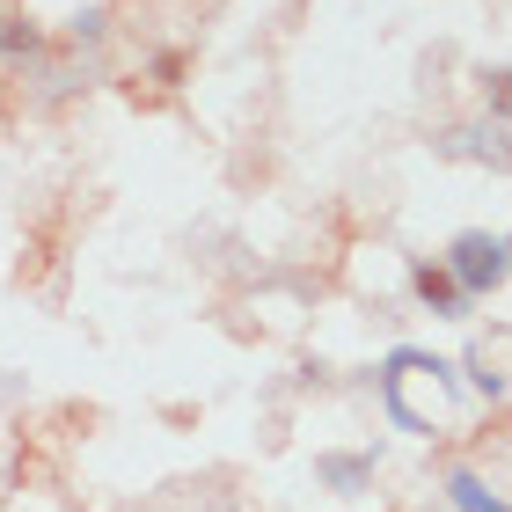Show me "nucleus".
Wrapping results in <instances>:
<instances>
[{
	"instance_id": "nucleus-10",
	"label": "nucleus",
	"mask_w": 512,
	"mask_h": 512,
	"mask_svg": "<svg viewBox=\"0 0 512 512\" xmlns=\"http://www.w3.org/2000/svg\"><path fill=\"white\" fill-rule=\"evenodd\" d=\"M183 74H191V59H183V52H161V59H154V81H161V88H176Z\"/></svg>"
},
{
	"instance_id": "nucleus-6",
	"label": "nucleus",
	"mask_w": 512,
	"mask_h": 512,
	"mask_svg": "<svg viewBox=\"0 0 512 512\" xmlns=\"http://www.w3.org/2000/svg\"><path fill=\"white\" fill-rule=\"evenodd\" d=\"M37 52H44V30H37L30 15H8V22H0V59H37Z\"/></svg>"
},
{
	"instance_id": "nucleus-5",
	"label": "nucleus",
	"mask_w": 512,
	"mask_h": 512,
	"mask_svg": "<svg viewBox=\"0 0 512 512\" xmlns=\"http://www.w3.org/2000/svg\"><path fill=\"white\" fill-rule=\"evenodd\" d=\"M439 491H447L454 512H512V498L491 491V483H483L476 469H447V483H439Z\"/></svg>"
},
{
	"instance_id": "nucleus-1",
	"label": "nucleus",
	"mask_w": 512,
	"mask_h": 512,
	"mask_svg": "<svg viewBox=\"0 0 512 512\" xmlns=\"http://www.w3.org/2000/svg\"><path fill=\"white\" fill-rule=\"evenodd\" d=\"M381 403H388V417L403 432L439 439L454 425V410H461V366L425 352V344H395L381 359Z\"/></svg>"
},
{
	"instance_id": "nucleus-8",
	"label": "nucleus",
	"mask_w": 512,
	"mask_h": 512,
	"mask_svg": "<svg viewBox=\"0 0 512 512\" xmlns=\"http://www.w3.org/2000/svg\"><path fill=\"white\" fill-rule=\"evenodd\" d=\"M66 37H74V44H103L110 37V15L103 8H81L74 22H66Z\"/></svg>"
},
{
	"instance_id": "nucleus-7",
	"label": "nucleus",
	"mask_w": 512,
	"mask_h": 512,
	"mask_svg": "<svg viewBox=\"0 0 512 512\" xmlns=\"http://www.w3.org/2000/svg\"><path fill=\"white\" fill-rule=\"evenodd\" d=\"M483 110H491L498 125H512V66H491V74H483Z\"/></svg>"
},
{
	"instance_id": "nucleus-3",
	"label": "nucleus",
	"mask_w": 512,
	"mask_h": 512,
	"mask_svg": "<svg viewBox=\"0 0 512 512\" xmlns=\"http://www.w3.org/2000/svg\"><path fill=\"white\" fill-rule=\"evenodd\" d=\"M410 293L432 322H469V308H476V300L461 293V278L447 271V256H410Z\"/></svg>"
},
{
	"instance_id": "nucleus-11",
	"label": "nucleus",
	"mask_w": 512,
	"mask_h": 512,
	"mask_svg": "<svg viewBox=\"0 0 512 512\" xmlns=\"http://www.w3.org/2000/svg\"><path fill=\"white\" fill-rule=\"evenodd\" d=\"M505 242H512V227H505Z\"/></svg>"
},
{
	"instance_id": "nucleus-9",
	"label": "nucleus",
	"mask_w": 512,
	"mask_h": 512,
	"mask_svg": "<svg viewBox=\"0 0 512 512\" xmlns=\"http://www.w3.org/2000/svg\"><path fill=\"white\" fill-rule=\"evenodd\" d=\"M461 374H469V388H476V395H491V403L505 395V374H498L491 359H469V366H461Z\"/></svg>"
},
{
	"instance_id": "nucleus-2",
	"label": "nucleus",
	"mask_w": 512,
	"mask_h": 512,
	"mask_svg": "<svg viewBox=\"0 0 512 512\" xmlns=\"http://www.w3.org/2000/svg\"><path fill=\"white\" fill-rule=\"evenodd\" d=\"M439 256H447V271L461 278V293H469V300L505 293V278H512V242L491 235V227H461V235L439 249Z\"/></svg>"
},
{
	"instance_id": "nucleus-4",
	"label": "nucleus",
	"mask_w": 512,
	"mask_h": 512,
	"mask_svg": "<svg viewBox=\"0 0 512 512\" xmlns=\"http://www.w3.org/2000/svg\"><path fill=\"white\" fill-rule=\"evenodd\" d=\"M315 483L337 498H359L374 483V454H315Z\"/></svg>"
}]
</instances>
